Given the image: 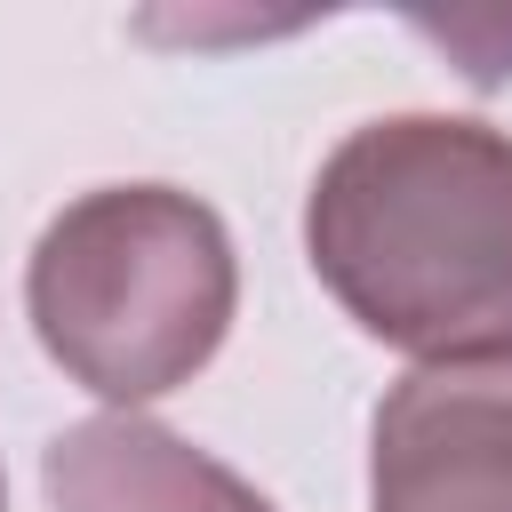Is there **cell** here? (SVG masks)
<instances>
[{
  "label": "cell",
  "mask_w": 512,
  "mask_h": 512,
  "mask_svg": "<svg viewBox=\"0 0 512 512\" xmlns=\"http://www.w3.org/2000/svg\"><path fill=\"white\" fill-rule=\"evenodd\" d=\"M304 232L368 336L424 360H512V136L376 120L320 168Z\"/></svg>",
  "instance_id": "cell-1"
},
{
  "label": "cell",
  "mask_w": 512,
  "mask_h": 512,
  "mask_svg": "<svg viewBox=\"0 0 512 512\" xmlns=\"http://www.w3.org/2000/svg\"><path fill=\"white\" fill-rule=\"evenodd\" d=\"M40 344L104 400H152L192 376L232 320L224 224L160 184L88 192L32 256Z\"/></svg>",
  "instance_id": "cell-2"
},
{
  "label": "cell",
  "mask_w": 512,
  "mask_h": 512,
  "mask_svg": "<svg viewBox=\"0 0 512 512\" xmlns=\"http://www.w3.org/2000/svg\"><path fill=\"white\" fill-rule=\"evenodd\" d=\"M376 512H512V360H440L376 408Z\"/></svg>",
  "instance_id": "cell-3"
},
{
  "label": "cell",
  "mask_w": 512,
  "mask_h": 512,
  "mask_svg": "<svg viewBox=\"0 0 512 512\" xmlns=\"http://www.w3.org/2000/svg\"><path fill=\"white\" fill-rule=\"evenodd\" d=\"M56 512H272L224 464L144 416H96L48 448Z\"/></svg>",
  "instance_id": "cell-4"
}]
</instances>
